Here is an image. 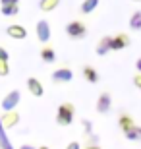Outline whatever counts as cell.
Wrapping results in <instances>:
<instances>
[{"mask_svg":"<svg viewBox=\"0 0 141 149\" xmlns=\"http://www.w3.org/2000/svg\"><path fill=\"white\" fill-rule=\"evenodd\" d=\"M135 70H137V74H141V56L135 60Z\"/></svg>","mask_w":141,"mask_h":149,"instance_id":"cell-25","label":"cell"},{"mask_svg":"<svg viewBox=\"0 0 141 149\" xmlns=\"http://www.w3.org/2000/svg\"><path fill=\"white\" fill-rule=\"evenodd\" d=\"M37 149H49V147H47V145H41V147H37Z\"/></svg>","mask_w":141,"mask_h":149,"instance_id":"cell-28","label":"cell"},{"mask_svg":"<svg viewBox=\"0 0 141 149\" xmlns=\"http://www.w3.org/2000/svg\"><path fill=\"white\" fill-rule=\"evenodd\" d=\"M19 149H37V147H35V145H29V143H25V145H22Z\"/></svg>","mask_w":141,"mask_h":149,"instance_id":"cell-26","label":"cell"},{"mask_svg":"<svg viewBox=\"0 0 141 149\" xmlns=\"http://www.w3.org/2000/svg\"><path fill=\"white\" fill-rule=\"evenodd\" d=\"M72 77H74V72L70 68H58V70H54L50 74V79L54 83H68L72 81Z\"/></svg>","mask_w":141,"mask_h":149,"instance_id":"cell-4","label":"cell"},{"mask_svg":"<svg viewBox=\"0 0 141 149\" xmlns=\"http://www.w3.org/2000/svg\"><path fill=\"white\" fill-rule=\"evenodd\" d=\"M35 33H37V39L41 41V43H47L50 39V25L47 19H41V22H37V27H35Z\"/></svg>","mask_w":141,"mask_h":149,"instance_id":"cell-6","label":"cell"},{"mask_svg":"<svg viewBox=\"0 0 141 149\" xmlns=\"http://www.w3.org/2000/svg\"><path fill=\"white\" fill-rule=\"evenodd\" d=\"M101 0H83L81 6H79V12H81L83 16H87V14H93V12L97 10V6Z\"/></svg>","mask_w":141,"mask_h":149,"instance_id":"cell-12","label":"cell"},{"mask_svg":"<svg viewBox=\"0 0 141 149\" xmlns=\"http://www.w3.org/2000/svg\"><path fill=\"white\" fill-rule=\"evenodd\" d=\"M131 45V41H130V37L126 33H118L116 37H112V41H110V52L112 50H122V49H126V47H130Z\"/></svg>","mask_w":141,"mask_h":149,"instance_id":"cell-7","label":"cell"},{"mask_svg":"<svg viewBox=\"0 0 141 149\" xmlns=\"http://www.w3.org/2000/svg\"><path fill=\"white\" fill-rule=\"evenodd\" d=\"M83 149H101L99 145H87V147H83Z\"/></svg>","mask_w":141,"mask_h":149,"instance_id":"cell-27","label":"cell"},{"mask_svg":"<svg viewBox=\"0 0 141 149\" xmlns=\"http://www.w3.org/2000/svg\"><path fill=\"white\" fill-rule=\"evenodd\" d=\"M41 60L47 62V64H52L56 60V50L52 47H43V50H41Z\"/></svg>","mask_w":141,"mask_h":149,"instance_id":"cell-14","label":"cell"},{"mask_svg":"<svg viewBox=\"0 0 141 149\" xmlns=\"http://www.w3.org/2000/svg\"><path fill=\"white\" fill-rule=\"evenodd\" d=\"M66 149H81V145H79V141H70Z\"/></svg>","mask_w":141,"mask_h":149,"instance_id":"cell-24","label":"cell"},{"mask_svg":"<svg viewBox=\"0 0 141 149\" xmlns=\"http://www.w3.org/2000/svg\"><path fill=\"white\" fill-rule=\"evenodd\" d=\"M8 58H10L8 50H6L4 47H0V62H8Z\"/></svg>","mask_w":141,"mask_h":149,"instance_id":"cell-21","label":"cell"},{"mask_svg":"<svg viewBox=\"0 0 141 149\" xmlns=\"http://www.w3.org/2000/svg\"><path fill=\"white\" fill-rule=\"evenodd\" d=\"M76 116V107L72 103H62L56 111V124L58 126H70Z\"/></svg>","mask_w":141,"mask_h":149,"instance_id":"cell-1","label":"cell"},{"mask_svg":"<svg viewBox=\"0 0 141 149\" xmlns=\"http://www.w3.org/2000/svg\"><path fill=\"white\" fill-rule=\"evenodd\" d=\"M66 33H68L70 39H83L87 35V27H85L83 22L74 19V22H70L68 25H66Z\"/></svg>","mask_w":141,"mask_h":149,"instance_id":"cell-3","label":"cell"},{"mask_svg":"<svg viewBox=\"0 0 141 149\" xmlns=\"http://www.w3.org/2000/svg\"><path fill=\"white\" fill-rule=\"evenodd\" d=\"M19 101H22V93H19L17 89H12L10 93L2 99L0 107H2V111H4V112H12V111H16V107L19 105Z\"/></svg>","mask_w":141,"mask_h":149,"instance_id":"cell-2","label":"cell"},{"mask_svg":"<svg viewBox=\"0 0 141 149\" xmlns=\"http://www.w3.org/2000/svg\"><path fill=\"white\" fill-rule=\"evenodd\" d=\"M133 85H135L137 89H141V74H135V76H133Z\"/></svg>","mask_w":141,"mask_h":149,"instance_id":"cell-23","label":"cell"},{"mask_svg":"<svg viewBox=\"0 0 141 149\" xmlns=\"http://www.w3.org/2000/svg\"><path fill=\"white\" fill-rule=\"evenodd\" d=\"M110 41H112V37H110V35H104V37L97 43V49L95 50H97L99 56H106L110 52Z\"/></svg>","mask_w":141,"mask_h":149,"instance_id":"cell-10","label":"cell"},{"mask_svg":"<svg viewBox=\"0 0 141 149\" xmlns=\"http://www.w3.org/2000/svg\"><path fill=\"white\" fill-rule=\"evenodd\" d=\"M81 72H83V77H85L89 83H97L99 81V72L93 66H83Z\"/></svg>","mask_w":141,"mask_h":149,"instance_id":"cell-15","label":"cell"},{"mask_svg":"<svg viewBox=\"0 0 141 149\" xmlns=\"http://www.w3.org/2000/svg\"><path fill=\"white\" fill-rule=\"evenodd\" d=\"M6 33H8V37L22 41V39L27 37V29L23 27V25H17V23H14V25H8V27H6Z\"/></svg>","mask_w":141,"mask_h":149,"instance_id":"cell-8","label":"cell"},{"mask_svg":"<svg viewBox=\"0 0 141 149\" xmlns=\"http://www.w3.org/2000/svg\"><path fill=\"white\" fill-rule=\"evenodd\" d=\"M124 138L130 139V141H141V126H135V124H133L130 130L124 132Z\"/></svg>","mask_w":141,"mask_h":149,"instance_id":"cell-13","label":"cell"},{"mask_svg":"<svg viewBox=\"0 0 141 149\" xmlns=\"http://www.w3.org/2000/svg\"><path fill=\"white\" fill-rule=\"evenodd\" d=\"M110 105H112L110 93H108V91H103V93L99 95V99H97V105H95V109H97V112H99V114H106V112L110 111Z\"/></svg>","mask_w":141,"mask_h":149,"instance_id":"cell-5","label":"cell"},{"mask_svg":"<svg viewBox=\"0 0 141 149\" xmlns=\"http://www.w3.org/2000/svg\"><path fill=\"white\" fill-rule=\"evenodd\" d=\"M2 6H19V0H0Z\"/></svg>","mask_w":141,"mask_h":149,"instance_id":"cell-22","label":"cell"},{"mask_svg":"<svg viewBox=\"0 0 141 149\" xmlns=\"http://www.w3.org/2000/svg\"><path fill=\"white\" fill-rule=\"evenodd\" d=\"M58 4H60V0H41L39 8H41V12H52V10H56Z\"/></svg>","mask_w":141,"mask_h":149,"instance_id":"cell-17","label":"cell"},{"mask_svg":"<svg viewBox=\"0 0 141 149\" xmlns=\"http://www.w3.org/2000/svg\"><path fill=\"white\" fill-rule=\"evenodd\" d=\"M130 29L131 31H141V10L133 12L130 17Z\"/></svg>","mask_w":141,"mask_h":149,"instance_id":"cell-16","label":"cell"},{"mask_svg":"<svg viewBox=\"0 0 141 149\" xmlns=\"http://www.w3.org/2000/svg\"><path fill=\"white\" fill-rule=\"evenodd\" d=\"M133 2H141V0H133Z\"/></svg>","mask_w":141,"mask_h":149,"instance_id":"cell-29","label":"cell"},{"mask_svg":"<svg viewBox=\"0 0 141 149\" xmlns=\"http://www.w3.org/2000/svg\"><path fill=\"white\" fill-rule=\"evenodd\" d=\"M118 126L122 128V132H126V130H130L131 126H133V120H131L130 114H122L118 118Z\"/></svg>","mask_w":141,"mask_h":149,"instance_id":"cell-18","label":"cell"},{"mask_svg":"<svg viewBox=\"0 0 141 149\" xmlns=\"http://www.w3.org/2000/svg\"><path fill=\"white\" fill-rule=\"evenodd\" d=\"M27 89L33 97H43V93H44L43 83L39 81L37 77H27Z\"/></svg>","mask_w":141,"mask_h":149,"instance_id":"cell-9","label":"cell"},{"mask_svg":"<svg viewBox=\"0 0 141 149\" xmlns=\"http://www.w3.org/2000/svg\"><path fill=\"white\" fill-rule=\"evenodd\" d=\"M10 74V66H8V62H0V77H4Z\"/></svg>","mask_w":141,"mask_h":149,"instance_id":"cell-20","label":"cell"},{"mask_svg":"<svg viewBox=\"0 0 141 149\" xmlns=\"http://www.w3.org/2000/svg\"><path fill=\"white\" fill-rule=\"evenodd\" d=\"M17 122H19V114H17L16 111L2 114V126H4V128H14Z\"/></svg>","mask_w":141,"mask_h":149,"instance_id":"cell-11","label":"cell"},{"mask_svg":"<svg viewBox=\"0 0 141 149\" xmlns=\"http://www.w3.org/2000/svg\"><path fill=\"white\" fill-rule=\"evenodd\" d=\"M0 12H2V16H17L19 6H0Z\"/></svg>","mask_w":141,"mask_h":149,"instance_id":"cell-19","label":"cell"}]
</instances>
